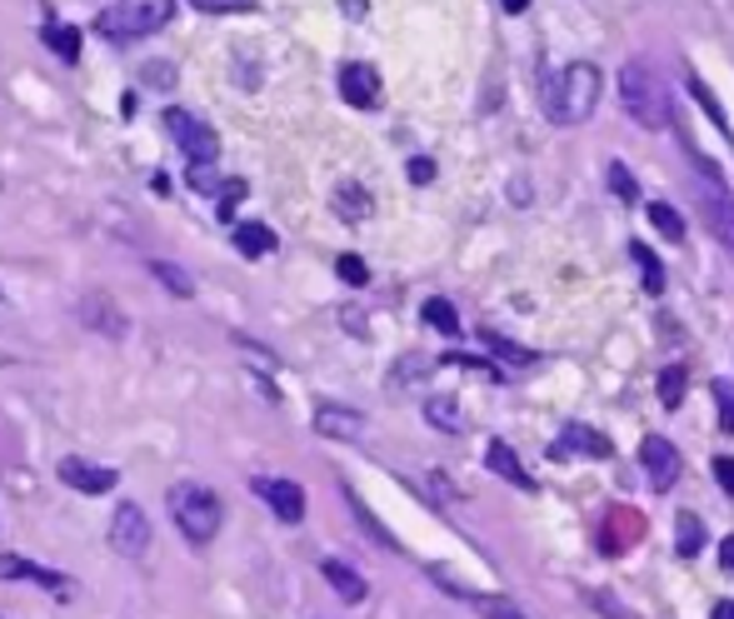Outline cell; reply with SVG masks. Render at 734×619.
I'll use <instances>...</instances> for the list:
<instances>
[{"mask_svg": "<svg viewBox=\"0 0 734 619\" xmlns=\"http://www.w3.org/2000/svg\"><path fill=\"white\" fill-rule=\"evenodd\" d=\"M540 105L554 125H580V120H590L594 105H600V70H594L590 60H574V65L544 75Z\"/></svg>", "mask_w": 734, "mask_h": 619, "instance_id": "cell-1", "label": "cell"}, {"mask_svg": "<svg viewBox=\"0 0 734 619\" xmlns=\"http://www.w3.org/2000/svg\"><path fill=\"white\" fill-rule=\"evenodd\" d=\"M620 105L640 130H664L674 120L670 90H664V80L654 75L644 60H630V65L620 70Z\"/></svg>", "mask_w": 734, "mask_h": 619, "instance_id": "cell-2", "label": "cell"}, {"mask_svg": "<svg viewBox=\"0 0 734 619\" xmlns=\"http://www.w3.org/2000/svg\"><path fill=\"white\" fill-rule=\"evenodd\" d=\"M171 515H175V525L185 529V539H191V545H211V539L221 535V525H225L221 495H215V489H205V485H191V479L171 489Z\"/></svg>", "mask_w": 734, "mask_h": 619, "instance_id": "cell-3", "label": "cell"}, {"mask_svg": "<svg viewBox=\"0 0 734 619\" xmlns=\"http://www.w3.org/2000/svg\"><path fill=\"white\" fill-rule=\"evenodd\" d=\"M175 16V0H115L95 26H101L105 40H141L165 30V20Z\"/></svg>", "mask_w": 734, "mask_h": 619, "instance_id": "cell-4", "label": "cell"}, {"mask_svg": "<svg viewBox=\"0 0 734 619\" xmlns=\"http://www.w3.org/2000/svg\"><path fill=\"white\" fill-rule=\"evenodd\" d=\"M165 130H171V140L191 155V165H215V155H221V135H215L205 120H195L191 110L171 105L165 110Z\"/></svg>", "mask_w": 734, "mask_h": 619, "instance_id": "cell-5", "label": "cell"}, {"mask_svg": "<svg viewBox=\"0 0 734 619\" xmlns=\"http://www.w3.org/2000/svg\"><path fill=\"white\" fill-rule=\"evenodd\" d=\"M111 549L125 559H141L151 549V519H145L141 505H121L111 515Z\"/></svg>", "mask_w": 734, "mask_h": 619, "instance_id": "cell-6", "label": "cell"}, {"mask_svg": "<svg viewBox=\"0 0 734 619\" xmlns=\"http://www.w3.org/2000/svg\"><path fill=\"white\" fill-rule=\"evenodd\" d=\"M694 195H700V215H704V225H710V235L734 255V195L724 185H714V180H704Z\"/></svg>", "mask_w": 734, "mask_h": 619, "instance_id": "cell-7", "label": "cell"}, {"mask_svg": "<svg viewBox=\"0 0 734 619\" xmlns=\"http://www.w3.org/2000/svg\"><path fill=\"white\" fill-rule=\"evenodd\" d=\"M640 459H644V475H650L654 489H670L674 479H680V469H684V465H680V449H674L664 435H644Z\"/></svg>", "mask_w": 734, "mask_h": 619, "instance_id": "cell-8", "label": "cell"}, {"mask_svg": "<svg viewBox=\"0 0 734 619\" xmlns=\"http://www.w3.org/2000/svg\"><path fill=\"white\" fill-rule=\"evenodd\" d=\"M340 95H345V105H355V110H375L380 105V70L365 65V60H350V65L340 70Z\"/></svg>", "mask_w": 734, "mask_h": 619, "instance_id": "cell-9", "label": "cell"}, {"mask_svg": "<svg viewBox=\"0 0 734 619\" xmlns=\"http://www.w3.org/2000/svg\"><path fill=\"white\" fill-rule=\"evenodd\" d=\"M644 539V515L640 509H624L614 505L610 515H604V535H600V549L604 555H620V549H634Z\"/></svg>", "mask_w": 734, "mask_h": 619, "instance_id": "cell-10", "label": "cell"}, {"mask_svg": "<svg viewBox=\"0 0 734 619\" xmlns=\"http://www.w3.org/2000/svg\"><path fill=\"white\" fill-rule=\"evenodd\" d=\"M61 479L71 489H81V495H111L115 485H121V475H115L111 465H91V459H61Z\"/></svg>", "mask_w": 734, "mask_h": 619, "instance_id": "cell-11", "label": "cell"}, {"mask_svg": "<svg viewBox=\"0 0 734 619\" xmlns=\"http://www.w3.org/2000/svg\"><path fill=\"white\" fill-rule=\"evenodd\" d=\"M255 495L285 519V525H300L305 519V489L295 479H255Z\"/></svg>", "mask_w": 734, "mask_h": 619, "instance_id": "cell-12", "label": "cell"}, {"mask_svg": "<svg viewBox=\"0 0 734 619\" xmlns=\"http://www.w3.org/2000/svg\"><path fill=\"white\" fill-rule=\"evenodd\" d=\"M430 575H435V585H445V589H450L455 599H465V605H475V609H480L485 619H524L520 609H514V605H510V599H504V595H485V589H465V585H455V579L445 575V569H430Z\"/></svg>", "mask_w": 734, "mask_h": 619, "instance_id": "cell-13", "label": "cell"}, {"mask_svg": "<svg viewBox=\"0 0 734 619\" xmlns=\"http://www.w3.org/2000/svg\"><path fill=\"white\" fill-rule=\"evenodd\" d=\"M554 455L610 459V455H614V445H610V435H600V429H590V425H564V429H560V445H554Z\"/></svg>", "mask_w": 734, "mask_h": 619, "instance_id": "cell-14", "label": "cell"}, {"mask_svg": "<svg viewBox=\"0 0 734 619\" xmlns=\"http://www.w3.org/2000/svg\"><path fill=\"white\" fill-rule=\"evenodd\" d=\"M315 429H320L325 439H360L365 419L355 415L350 405H320V409H315Z\"/></svg>", "mask_w": 734, "mask_h": 619, "instance_id": "cell-15", "label": "cell"}, {"mask_svg": "<svg viewBox=\"0 0 734 619\" xmlns=\"http://www.w3.org/2000/svg\"><path fill=\"white\" fill-rule=\"evenodd\" d=\"M485 465H490V469H495V475H500V479H510L514 489H534V479L524 475L520 455H514V449L504 445V439H490V449H485Z\"/></svg>", "mask_w": 734, "mask_h": 619, "instance_id": "cell-16", "label": "cell"}, {"mask_svg": "<svg viewBox=\"0 0 734 619\" xmlns=\"http://www.w3.org/2000/svg\"><path fill=\"white\" fill-rule=\"evenodd\" d=\"M0 579H31V585H45V589H65V579L45 565H31L21 555H0Z\"/></svg>", "mask_w": 734, "mask_h": 619, "instance_id": "cell-17", "label": "cell"}, {"mask_svg": "<svg viewBox=\"0 0 734 619\" xmlns=\"http://www.w3.org/2000/svg\"><path fill=\"white\" fill-rule=\"evenodd\" d=\"M320 575L330 579V589L345 599V605H360V599H365V579L355 575V569L345 565V559H325V565H320Z\"/></svg>", "mask_w": 734, "mask_h": 619, "instance_id": "cell-18", "label": "cell"}, {"mask_svg": "<svg viewBox=\"0 0 734 619\" xmlns=\"http://www.w3.org/2000/svg\"><path fill=\"white\" fill-rule=\"evenodd\" d=\"M425 419H430L435 429H445V435H460V429H465V415H460V405H455L450 395H430V399H425Z\"/></svg>", "mask_w": 734, "mask_h": 619, "instance_id": "cell-19", "label": "cell"}, {"mask_svg": "<svg viewBox=\"0 0 734 619\" xmlns=\"http://www.w3.org/2000/svg\"><path fill=\"white\" fill-rule=\"evenodd\" d=\"M704 545V525L694 509H680V519H674V549H680V559H694Z\"/></svg>", "mask_w": 734, "mask_h": 619, "instance_id": "cell-20", "label": "cell"}, {"mask_svg": "<svg viewBox=\"0 0 734 619\" xmlns=\"http://www.w3.org/2000/svg\"><path fill=\"white\" fill-rule=\"evenodd\" d=\"M45 40H51V50L65 60V65H75V60H81V30H75V26L45 20Z\"/></svg>", "mask_w": 734, "mask_h": 619, "instance_id": "cell-21", "label": "cell"}, {"mask_svg": "<svg viewBox=\"0 0 734 619\" xmlns=\"http://www.w3.org/2000/svg\"><path fill=\"white\" fill-rule=\"evenodd\" d=\"M235 245H241L245 255H271L281 240H275L271 225H255V220H245V225H235Z\"/></svg>", "mask_w": 734, "mask_h": 619, "instance_id": "cell-22", "label": "cell"}, {"mask_svg": "<svg viewBox=\"0 0 734 619\" xmlns=\"http://www.w3.org/2000/svg\"><path fill=\"white\" fill-rule=\"evenodd\" d=\"M630 255H634V265H640V275H644V290H650V295H664V265L654 260V250L634 240Z\"/></svg>", "mask_w": 734, "mask_h": 619, "instance_id": "cell-23", "label": "cell"}, {"mask_svg": "<svg viewBox=\"0 0 734 619\" xmlns=\"http://www.w3.org/2000/svg\"><path fill=\"white\" fill-rule=\"evenodd\" d=\"M480 339H485V349H490V355L510 359V365H534V349H524V345H514V339H504L500 329H480Z\"/></svg>", "mask_w": 734, "mask_h": 619, "instance_id": "cell-24", "label": "cell"}, {"mask_svg": "<svg viewBox=\"0 0 734 619\" xmlns=\"http://www.w3.org/2000/svg\"><path fill=\"white\" fill-rule=\"evenodd\" d=\"M684 389H690V369H684V365H664V375H660L664 409H680L684 405Z\"/></svg>", "mask_w": 734, "mask_h": 619, "instance_id": "cell-25", "label": "cell"}, {"mask_svg": "<svg viewBox=\"0 0 734 619\" xmlns=\"http://www.w3.org/2000/svg\"><path fill=\"white\" fill-rule=\"evenodd\" d=\"M425 325H435L440 335H460V315H455V305L450 300H425Z\"/></svg>", "mask_w": 734, "mask_h": 619, "instance_id": "cell-26", "label": "cell"}, {"mask_svg": "<svg viewBox=\"0 0 734 619\" xmlns=\"http://www.w3.org/2000/svg\"><path fill=\"white\" fill-rule=\"evenodd\" d=\"M335 210H340L345 220H365L370 215V195H365L360 185H340L335 190Z\"/></svg>", "mask_w": 734, "mask_h": 619, "instance_id": "cell-27", "label": "cell"}, {"mask_svg": "<svg viewBox=\"0 0 734 619\" xmlns=\"http://www.w3.org/2000/svg\"><path fill=\"white\" fill-rule=\"evenodd\" d=\"M155 280H161V285H171V295H181V300H191L195 295V280L185 275L181 265H171V260H155Z\"/></svg>", "mask_w": 734, "mask_h": 619, "instance_id": "cell-28", "label": "cell"}, {"mask_svg": "<svg viewBox=\"0 0 734 619\" xmlns=\"http://www.w3.org/2000/svg\"><path fill=\"white\" fill-rule=\"evenodd\" d=\"M650 225H654V230H660V235H664V240H684V220H680V215H674V210H670V205H664V200H654V205H650Z\"/></svg>", "mask_w": 734, "mask_h": 619, "instance_id": "cell-29", "label": "cell"}, {"mask_svg": "<svg viewBox=\"0 0 734 619\" xmlns=\"http://www.w3.org/2000/svg\"><path fill=\"white\" fill-rule=\"evenodd\" d=\"M610 190L620 200H634L640 195V185H634V175H630V165H624V160H610Z\"/></svg>", "mask_w": 734, "mask_h": 619, "instance_id": "cell-30", "label": "cell"}, {"mask_svg": "<svg viewBox=\"0 0 734 619\" xmlns=\"http://www.w3.org/2000/svg\"><path fill=\"white\" fill-rule=\"evenodd\" d=\"M191 6L205 16H245V10H255V0H191Z\"/></svg>", "mask_w": 734, "mask_h": 619, "instance_id": "cell-31", "label": "cell"}, {"mask_svg": "<svg viewBox=\"0 0 734 619\" xmlns=\"http://www.w3.org/2000/svg\"><path fill=\"white\" fill-rule=\"evenodd\" d=\"M690 90H694V100H700V105H704V110H710V115H714V125H720L724 135H730V120H724V110H720V100H714V90L704 85V80H690Z\"/></svg>", "mask_w": 734, "mask_h": 619, "instance_id": "cell-32", "label": "cell"}, {"mask_svg": "<svg viewBox=\"0 0 734 619\" xmlns=\"http://www.w3.org/2000/svg\"><path fill=\"white\" fill-rule=\"evenodd\" d=\"M335 270H340L345 285H365V280H370V270H365L360 255H340V260H335Z\"/></svg>", "mask_w": 734, "mask_h": 619, "instance_id": "cell-33", "label": "cell"}, {"mask_svg": "<svg viewBox=\"0 0 734 619\" xmlns=\"http://www.w3.org/2000/svg\"><path fill=\"white\" fill-rule=\"evenodd\" d=\"M714 399H720V429H724V435H734V389L714 385Z\"/></svg>", "mask_w": 734, "mask_h": 619, "instance_id": "cell-34", "label": "cell"}, {"mask_svg": "<svg viewBox=\"0 0 734 619\" xmlns=\"http://www.w3.org/2000/svg\"><path fill=\"white\" fill-rule=\"evenodd\" d=\"M241 200H245V180H225V190H221V220H231Z\"/></svg>", "mask_w": 734, "mask_h": 619, "instance_id": "cell-35", "label": "cell"}, {"mask_svg": "<svg viewBox=\"0 0 734 619\" xmlns=\"http://www.w3.org/2000/svg\"><path fill=\"white\" fill-rule=\"evenodd\" d=\"M714 479L724 485V495H734V459H730V455L714 459Z\"/></svg>", "mask_w": 734, "mask_h": 619, "instance_id": "cell-36", "label": "cell"}, {"mask_svg": "<svg viewBox=\"0 0 734 619\" xmlns=\"http://www.w3.org/2000/svg\"><path fill=\"white\" fill-rule=\"evenodd\" d=\"M410 180H415V185H430V180H435V160L415 155V160H410Z\"/></svg>", "mask_w": 734, "mask_h": 619, "instance_id": "cell-37", "label": "cell"}, {"mask_svg": "<svg viewBox=\"0 0 734 619\" xmlns=\"http://www.w3.org/2000/svg\"><path fill=\"white\" fill-rule=\"evenodd\" d=\"M141 75H145V80H155V85H171V80H175V70L155 60V65H145V70H141Z\"/></svg>", "mask_w": 734, "mask_h": 619, "instance_id": "cell-38", "label": "cell"}, {"mask_svg": "<svg viewBox=\"0 0 734 619\" xmlns=\"http://www.w3.org/2000/svg\"><path fill=\"white\" fill-rule=\"evenodd\" d=\"M191 185H195V190H215V170H211V165H195V170H191Z\"/></svg>", "mask_w": 734, "mask_h": 619, "instance_id": "cell-39", "label": "cell"}, {"mask_svg": "<svg viewBox=\"0 0 734 619\" xmlns=\"http://www.w3.org/2000/svg\"><path fill=\"white\" fill-rule=\"evenodd\" d=\"M720 569H724V575H734V535L720 545Z\"/></svg>", "mask_w": 734, "mask_h": 619, "instance_id": "cell-40", "label": "cell"}, {"mask_svg": "<svg viewBox=\"0 0 734 619\" xmlns=\"http://www.w3.org/2000/svg\"><path fill=\"white\" fill-rule=\"evenodd\" d=\"M340 10H345L350 20H365V16H370V6H365V0H340Z\"/></svg>", "mask_w": 734, "mask_h": 619, "instance_id": "cell-41", "label": "cell"}, {"mask_svg": "<svg viewBox=\"0 0 734 619\" xmlns=\"http://www.w3.org/2000/svg\"><path fill=\"white\" fill-rule=\"evenodd\" d=\"M504 6V16H524V10H530V0H500Z\"/></svg>", "mask_w": 734, "mask_h": 619, "instance_id": "cell-42", "label": "cell"}, {"mask_svg": "<svg viewBox=\"0 0 734 619\" xmlns=\"http://www.w3.org/2000/svg\"><path fill=\"white\" fill-rule=\"evenodd\" d=\"M714 619H734V599H720V605H714Z\"/></svg>", "mask_w": 734, "mask_h": 619, "instance_id": "cell-43", "label": "cell"}]
</instances>
